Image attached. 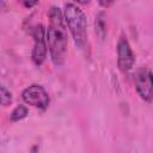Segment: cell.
<instances>
[{
  "mask_svg": "<svg viewBox=\"0 0 153 153\" xmlns=\"http://www.w3.org/2000/svg\"><path fill=\"white\" fill-rule=\"evenodd\" d=\"M49 25L45 30V39L50 53L51 61L55 66H61L65 62L68 45L67 26L63 19L61 10L56 6H51L48 12Z\"/></svg>",
  "mask_w": 153,
  "mask_h": 153,
  "instance_id": "6da1fadb",
  "label": "cell"
},
{
  "mask_svg": "<svg viewBox=\"0 0 153 153\" xmlns=\"http://www.w3.org/2000/svg\"><path fill=\"white\" fill-rule=\"evenodd\" d=\"M63 19L73 36L74 43L78 48L84 49L87 42V20L84 11L76 4L68 2L65 5Z\"/></svg>",
  "mask_w": 153,
  "mask_h": 153,
  "instance_id": "7a4b0ae2",
  "label": "cell"
},
{
  "mask_svg": "<svg viewBox=\"0 0 153 153\" xmlns=\"http://www.w3.org/2000/svg\"><path fill=\"white\" fill-rule=\"evenodd\" d=\"M33 37V49L31 53L32 62L36 66H41L47 59V39H45V29L42 24H37L32 29Z\"/></svg>",
  "mask_w": 153,
  "mask_h": 153,
  "instance_id": "3957f363",
  "label": "cell"
},
{
  "mask_svg": "<svg viewBox=\"0 0 153 153\" xmlns=\"http://www.w3.org/2000/svg\"><path fill=\"white\" fill-rule=\"evenodd\" d=\"M22 98L26 104L41 110H45L50 103L48 92L41 85H31L26 87L22 92Z\"/></svg>",
  "mask_w": 153,
  "mask_h": 153,
  "instance_id": "277c9868",
  "label": "cell"
},
{
  "mask_svg": "<svg viewBox=\"0 0 153 153\" xmlns=\"http://www.w3.org/2000/svg\"><path fill=\"white\" fill-rule=\"evenodd\" d=\"M135 63V55L130 48V44L124 35H122L117 42V66L123 73L130 71Z\"/></svg>",
  "mask_w": 153,
  "mask_h": 153,
  "instance_id": "5b68a950",
  "label": "cell"
},
{
  "mask_svg": "<svg viewBox=\"0 0 153 153\" xmlns=\"http://www.w3.org/2000/svg\"><path fill=\"white\" fill-rule=\"evenodd\" d=\"M135 88L139 96L147 103L152 102V73L148 68H141L135 74Z\"/></svg>",
  "mask_w": 153,
  "mask_h": 153,
  "instance_id": "8992f818",
  "label": "cell"
},
{
  "mask_svg": "<svg viewBox=\"0 0 153 153\" xmlns=\"http://www.w3.org/2000/svg\"><path fill=\"white\" fill-rule=\"evenodd\" d=\"M94 26H96V31H97V35L99 36V38L104 39L106 36V20H105V13L103 11H100L97 14Z\"/></svg>",
  "mask_w": 153,
  "mask_h": 153,
  "instance_id": "52a82bcc",
  "label": "cell"
},
{
  "mask_svg": "<svg viewBox=\"0 0 153 153\" xmlns=\"http://www.w3.org/2000/svg\"><path fill=\"white\" fill-rule=\"evenodd\" d=\"M27 112H29V110L25 105H17L10 115V120L12 122H18V121L25 118L27 116Z\"/></svg>",
  "mask_w": 153,
  "mask_h": 153,
  "instance_id": "ba28073f",
  "label": "cell"
},
{
  "mask_svg": "<svg viewBox=\"0 0 153 153\" xmlns=\"http://www.w3.org/2000/svg\"><path fill=\"white\" fill-rule=\"evenodd\" d=\"M12 93L4 86L0 85V105L1 106H7L12 103Z\"/></svg>",
  "mask_w": 153,
  "mask_h": 153,
  "instance_id": "9c48e42d",
  "label": "cell"
},
{
  "mask_svg": "<svg viewBox=\"0 0 153 153\" xmlns=\"http://www.w3.org/2000/svg\"><path fill=\"white\" fill-rule=\"evenodd\" d=\"M23 5H24L25 7H32V6L37 5V1H24Z\"/></svg>",
  "mask_w": 153,
  "mask_h": 153,
  "instance_id": "30bf717a",
  "label": "cell"
}]
</instances>
